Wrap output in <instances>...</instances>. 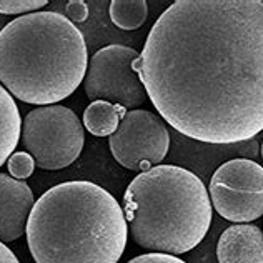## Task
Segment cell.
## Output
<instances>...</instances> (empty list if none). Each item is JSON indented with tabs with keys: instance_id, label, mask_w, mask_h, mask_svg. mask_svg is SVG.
I'll list each match as a JSON object with an SVG mask.
<instances>
[{
	"instance_id": "cell-1",
	"label": "cell",
	"mask_w": 263,
	"mask_h": 263,
	"mask_svg": "<svg viewBox=\"0 0 263 263\" xmlns=\"http://www.w3.org/2000/svg\"><path fill=\"white\" fill-rule=\"evenodd\" d=\"M158 115L203 143L263 130V2L177 0L134 62Z\"/></svg>"
},
{
	"instance_id": "cell-2",
	"label": "cell",
	"mask_w": 263,
	"mask_h": 263,
	"mask_svg": "<svg viewBox=\"0 0 263 263\" xmlns=\"http://www.w3.org/2000/svg\"><path fill=\"white\" fill-rule=\"evenodd\" d=\"M25 235L35 263H119L128 225L123 209L103 186L73 180L37 200Z\"/></svg>"
},
{
	"instance_id": "cell-3",
	"label": "cell",
	"mask_w": 263,
	"mask_h": 263,
	"mask_svg": "<svg viewBox=\"0 0 263 263\" xmlns=\"http://www.w3.org/2000/svg\"><path fill=\"white\" fill-rule=\"evenodd\" d=\"M87 67L84 33L64 13L33 12L0 30V82L20 102L45 107L65 100Z\"/></svg>"
},
{
	"instance_id": "cell-4",
	"label": "cell",
	"mask_w": 263,
	"mask_h": 263,
	"mask_svg": "<svg viewBox=\"0 0 263 263\" xmlns=\"http://www.w3.org/2000/svg\"><path fill=\"white\" fill-rule=\"evenodd\" d=\"M123 213L138 247L177 257L205 238L212 223V202L205 183L193 172L157 165L130 182Z\"/></svg>"
},
{
	"instance_id": "cell-5",
	"label": "cell",
	"mask_w": 263,
	"mask_h": 263,
	"mask_svg": "<svg viewBox=\"0 0 263 263\" xmlns=\"http://www.w3.org/2000/svg\"><path fill=\"white\" fill-rule=\"evenodd\" d=\"M20 138L39 168L62 170L80 157L85 132L72 108L45 105L25 115Z\"/></svg>"
},
{
	"instance_id": "cell-6",
	"label": "cell",
	"mask_w": 263,
	"mask_h": 263,
	"mask_svg": "<svg viewBox=\"0 0 263 263\" xmlns=\"http://www.w3.org/2000/svg\"><path fill=\"white\" fill-rule=\"evenodd\" d=\"M140 57L135 48L125 45H107L88 62L84 88L90 100L117 103L137 110L145 102V87L134 62Z\"/></svg>"
},
{
	"instance_id": "cell-7",
	"label": "cell",
	"mask_w": 263,
	"mask_h": 263,
	"mask_svg": "<svg viewBox=\"0 0 263 263\" xmlns=\"http://www.w3.org/2000/svg\"><path fill=\"white\" fill-rule=\"evenodd\" d=\"M110 152L122 167L147 172L160 165L168 154L170 134L163 119L148 110H130L110 135Z\"/></svg>"
},
{
	"instance_id": "cell-8",
	"label": "cell",
	"mask_w": 263,
	"mask_h": 263,
	"mask_svg": "<svg viewBox=\"0 0 263 263\" xmlns=\"http://www.w3.org/2000/svg\"><path fill=\"white\" fill-rule=\"evenodd\" d=\"M35 205L30 186L22 180L0 174V241L18 240L27 230L30 212Z\"/></svg>"
},
{
	"instance_id": "cell-9",
	"label": "cell",
	"mask_w": 263,
	"mask_h": 263,
	"mask_svg": "<svg viewBox=\"0 0 263 263\" xmlns=\"http://www.w3.org/2000/svg\"><path fill=\"white\" fill-rule=\"evenodd\" d=\"M218 263H263V232L257 225L237 223L220 235Z\"/></svg>"
},
{
	"instance_id": "cell-10",
	"label": "cell",
	"mask_w": 263,
	"mask_h": 263,
	"mask_svg": "<svg viewBox=\"0 0 263 263\" xmlns=\"http://www.w3.org/2000/svg\"><path fill=\"white\" fill-rule=\"evenodd\" d=\"M210 202L220 217L228 221L248 223L263 215V193H243L210 182Z\"/></svg>"
},
{
	"instance_id": "cell-11",
	"label": "cell",
	"mask_w": 263,
	"mask_h": 263,
	"mask_svg": "<svg viewBox=\"0 0 263 263\" xmlns=\"http://www.w3.org/2000/svg\"><path fill=\"white\" fill-rule=\"evenodd\" d=\"M212 182L243 193H263V167L248 158H233L215 170Z\"/></svg>"
},
{
	"instance_id": "cell-12",
	"label": "cell",
	"mask_w": 263,
	"mask_h": 263,
	"mask_svg": "<svg viewBox=\"0 0 263 263\" xmlns=\"http://www.w3.org/2000/svg\"><path fill=\"white\" fill-rule=\"evenodd\" d=\"M22 134V119L12 95L0 85V167L9 160Z\"/></svg>"
},
{
	"instance_id": "cell-13",
	"label": "cell",
	"mask_w": 263,
	"mask_h": 263,
	"mask_svg": "<svg viewBox=\"0 0 263 263\" xmlns=\"http://www.w3.org/2000/svg\"><path fill=\"white\" fill-rule=\"evenodd\" d=\"M125 114V107L103 100H95L84 112V127L95 137H110L119 128Z\"/></svg>"
},
{
	"instance_id": "cell-14",
	"label": "cell",
	"mask_w": 263,
	"mask_h": 263,
	"mask_svg": "<svg viewBox=\"0 0 263 263\" xmlns=\"http://www.w3.org/2000/svg\"><path fill=\"white\" fill-rule=\"evenodd\" d=\"M148 4L145 0H114L110 4V18L122 30H137L145 24Z\"/></svg>"
},
{
	"instance_id": "cell-15",
	"label": "cell",
	"mask_w": 263,
	"mask_h": 263,
	"mask_svg": "<svg viewBox=\"0 0 263 263\" xmlns=\"http://www.w3.org/2000/svg\"><path fill=\"white\" fill-rule=\"evenodd\" d=\"M7 167H9L10 177L15 180H25L29 178L33 170H35V160L27 152H15L7 160Z\"/></svg>"
},
{
	"instance_id": "cell-16",
	"label": "cell",
	"mask_w": 263,
	"mask_h": 263,
	"mask_svg": "<svg viewBox=\"0 0 263 263\" xmlns=\"http://www.w3.org/2000/svg\"><path fill=\"white\" fill-rule=\"evenodd\" d=\"M47 5V0H0V13L5 15H29Z\"/></svg>"
},
{
	"instance_id": "cell-17",
	"label": "cell",
	"mask_w": 263,
	"mask_h": 263,
	"mask_svg": "<svg viewBox=\"0 0 263 263\" xmlns=\"http://www.w3.org/2000/svg\"><path fill=\"white\" fill-rule=\"evenodd\" d=\"M65 13L72 24H82L88 18V7L84 0H70L65 7Z\"/></svg>"
},
{
	"instance_id": "cell-18",
	"label": "cell",
	"mask_w": 263,
	"mask_h": 263,
	"mask_svg": "<svg viewBox=\"0 0 263 263\" xmlns=\"http://www.w3.org/2000/svg\"><path fill=\"white\" fill-rule=\"evenodd\" d=\"M127 263H186V261L180 260L178 257H174V255H167V253H145V255H138V257L132 258Z\"/></svg>"
},
{
	"instance_id": "cell-19",
	"label": "cell",
	"mask_w": 263,
	"mask_h": 263,
	"mask_svg": "<svg viewBox=\"0 0 263 263\" xmlns=\"http://www.w3.org/2000/svg\"><path fill=\"white\" fill-rule=\"evenodd\" d=\"M0 263H20L18 258L15 257V253L5 243H2V241H0Z\"/></svg>"
},
{
	"instance_id": "cell-20",
	"label": "cell",
	"mask_w": 263,
	"mask_h": 263,
	"mask_svg": "<svg viewBox=\"0 0 263 263\" xmlns=\"http://www.w3.org/2000/svg\"><path fill=\"white\" fill-rule=\"evenodd\" d=\"M260 154H261V158H263V142H261V148H260Z\"/></svg>"
}]
</instances>
